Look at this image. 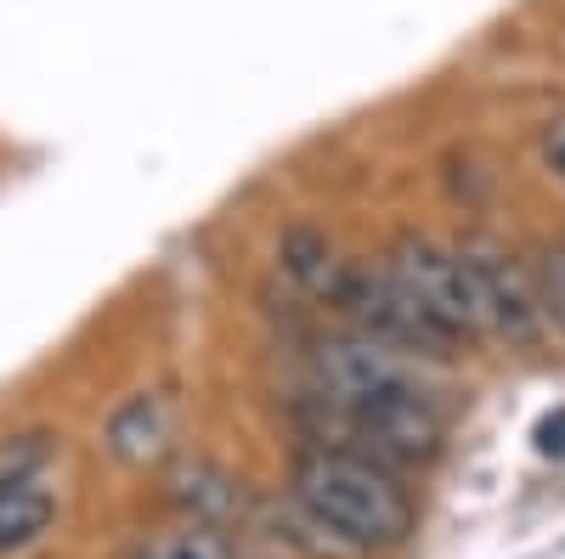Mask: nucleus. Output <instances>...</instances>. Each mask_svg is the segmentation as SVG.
I'll use <instances>...</instances> for the list:
<instances>
[{"label": "nucleus", "mask_w": 565, "mask_h": 559, "mask_svg": "<svg viewBox=\"0 0 565 559\" xmlns=\"http://www.w3.org/2000/svg\"><path fill=\"white\" fill-rule=\"evenodd\" d=\"M289 497L300 515L340 548H396L413 531V497L391 470L351 452H300Z\"/></svg>", "instance_id": "1"}, {"label": "nucleus", "mask_w": 565, "mask_h": 559, "mask_svg": "<svg viewBox=\"0 0 565 559\" xmlns=\"http://www.w3.org/2000/svg\"><path fill=\"white\" fill-rule=\"evenodd\" d=\"M385 277L402 289L413 316L430 329L436 345H463V340H487L481 329V300H476V277L458 244L436 238H402L385 255Z\"/></svg>", "instance_id": "2"}, {"label": "nucleus", "mask_w": 565, "mask_h": 559, "mask_svg": "<svg viewBox=\"0 0 565 559\" xmlns=\"http://www.w3.org/2000/svg\"><path fill=\"white\" fill-rule=\"evenodd\" d=\"M306 373H311V407H367V401L407 396L424 385L418 356L391 340H373V334L322 340L311 351Z\"/></svg>", "instance_id": "3"}, {"label": "nucleus", "mask_w": 565, "mask_h": 559, "mask_svg": "<svg viewBox=\"0 0 565 559\" xmlns=\"http://www.w3.org/2000/svg\"><path fill=\"white\" fill-rule=\"evenodd\" d=\"M476 277V300H481V329L487 340H509V345H532L548 329V311L537 294V271L521 266L498 244H458Z\"/></svg>", "instance_id": "4"}, {"label": "nucleus", "mask_w": 565, "mask_h": 559, "mask_svg": "<svg viewBox=\"0 0 565 559\" xmlns=\"http://www.w3.org/2000/svg\"><path fill=\"white\" fill-rule=\"evenodd\" d=\"M175 436V418H170V401L164 396H130L114 407L108 430H103V447L119 458V463H153Z\"/></svg>", "instance_id": "5"}, {"label": "nucleus", "mask_w": 565, "mask_h": 559, "mask_svg": "<svg viewBox=\"0 0 565 559\" xmlns=\"http://www.w3.org/2000/svg\"><path fill=\"white\" fill-rule=\"evenodd\" d=\"M52 515H57V497H52V486H45V475L0 486V553H18V548L40 542L45 526H52Z\"/></svg>", "instance_id": "6"}, {"label": "nucleus", "mask_w": 565, "mask_h": 559, "mask_svg": "<svg viewBox=\"0 0 565 559\" xmlns=\"http://www.w3.org/2000/svg\"><path fill=\"white\" fill-rule=\"evenodd\" d=\"M175 503L193 515V526H215L238 508V486H232V475H221L215 463H186L175 475Z\"/></svg>", "instance_id": "7"}, {"label": "nucleus", "mask_w": 565, "mask_h": 559, "mask_svg": "<svg viewBox=\"0 0 565 559\" xmlns=\"http://www.w3.org/2000/svg\"><path fill=\"white\" fill-rule=\"evenodd\" d=\"M141 559H232V542L215 531V526H175L164 537H153L148 548H141Z\"/></svg>", "instance_id": "8"}, {"label": "nucleus", "mask_w": 565, "mask_h": 559, "mask_svg": "<svg viewBox=\"0 0 565 559\" xmlns=\"http://www.w3.org/2000/svg\"><path fill=\"white\" fill-rule=\"evenodd\" d=\"M45 458H52L45 436H18V441H7V447H0V486H18V481L45 475Z\"/></svg>", "instance_id": "9"}, {"label": "nucleus", "mask_w": 565, "mask_h": 559, "mask_svg": "<svg viewBox=\"0 0 565 559\" xmlns=\"http://www.w3.org/2000/svg\"><path fill=\"white\" fill-rule=\"evenodd\" d=\"M532 271H537V294H543V311H548V329L565 334V244L543 249V260Z\"/></svg>", "instance_id": "10"}, {"label": "nucleus", "mask_w": 565, "mask_h": 559, "mask_svg": "<svg viewBox=\"0 0 565 559\" xmlns=\"http://www.w3.org/2000/svg\"><path fill=\"white\" fill-rule=\"evenodd\" d=\"M543 164H548V170L565 181V114L543 125Z\"/></svg>", "instance_id": "11"}, {"label": "nucleus", "mask_w": 565, "mask_h": 559, "mask_svg": "<svg viewBox=\"0 0 565 559\" xmlns=\"http://www.w3.org/2000/svg\"><path fill=\"white\" fill-rule=\"evenodd\" d=\"M537 447L543 452H565V412H554V418H543V424H537Z\"/></svg>", "instance_id": "12"}]
</instances>
